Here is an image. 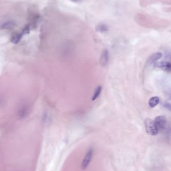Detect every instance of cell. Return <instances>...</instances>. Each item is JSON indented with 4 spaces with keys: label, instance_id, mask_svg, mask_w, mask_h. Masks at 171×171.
<instances>
[{
    "label": "cell",
    "instance_id": "6da1fadb",
    "mask_svg": "<svg viewBox=\"0 0 171 171\" xmlns=\"http://www.w3.org/2000/svg\"><path fill=\"white\" fill-rule=\"evenodd\" d=\"M145 126L146 132L148 135L154 136L159 133V131L154 124V121L151 119H145Z\"/></svg>",
    "mask_w": 171,
    "mask_h": 171
},
{
    "label": "cell",
    "instance_id": "7a4b0ae2",
    "mask_svg": "<svg viewBox=\"0 0 171 171\" xmlns=\"http://www.w3.org/2000/svg\"><path fill=\"white\" fill-rule=\"evenodd\" d=\"M154 123L159 132H163L168 127L167 120L164 116H157L154 121Z\"/></svg>",
    "mask_w": 171,
    "mask_h": 171
},
{
    "label": "cell",
    "instance_id": "3957f363",
    "mask_svg": "<svg viewBox=\"0 0 171 171\" xmlns=\"http://www.w3.org/2000/svg\"><path fill=\"white\" fill-rule=\"evenodd\" d=\"M93 152H94L93 149L91 148L87 151V153L85 155L84 157L83 158L82 162L81 165V168L82 170H84L87 169L88 166L90 165V163L93 159Z\"/></svg>",
    "mask_w": 171,
    "mask_h": 171
},
{
    "label": "cell",
    "instance_id": "277c9868",
    "mask_svg": "<svg viewBox=\"0 0 171 171\" xmlns=\"http://www.w3.org/2000/svg\"><path fill=\"white\" fill-rule=\"evenodd\" d=\"M29 112V107L27 105L23 104L21 105L18 110V117L20 119H23L26 118V116L28 114Z\"/></svg>",
    "mask_w": 171,
    "mask_h": 171
},
{
    "label": "cell",
    "instance_id": "5b68a950",
    "mask_svg": "<svg viewBox=\"0 0 171 171\" xmlns=\"http://www.w3.org/2000/svg\"><path fill=\"white\" fill-rule=\"evenodd\" d=\"M154 66L158 68L161 69L165 71L170 73L171 71V64L169 62L163 61L159 63H156L154 64Z\"/></svg>",
    "mask_w": 171,
    "mask_h": 171
},
{
    "label": "cell",
    "instance_id": "8992f818",
    "mask_svg": "<svg viewBox=\"0 0 171 171\" xmlns=\"http://www.w3.org/2000/svg\"><path fill=\"white\" fill-rule=\"evenodd\" d=\"M109 60V52L107 49H105L102 52V55L100 56V65L102 67H105L108 64Z\"/></svg>",
    "mask_w": 171,
    "mask_h": 171
},
{
    "label": "cell",
    "instance_id": "52a82bcc",
    "mask_svg": "<svg viewBox=\"0 0 171 171\" xmlns=\"http://www.w3.org/2000/svg\"><path fill=\"white\" fill-rule=\"evenodd\" d=\"M162 57V54L161 53H154L150 57L148 61V65H151L153 64H154L157 62V61H158L159 59H160Z\"/></svg>",
    "mask_w": 171,
    "mask_h": 171
},
{
    "label": "cell",
    "instance_id": "ba28073f",
    "mask_svg": "<svg viewBox=\"0 0 171 171\" xmlns=\"http://www.w3.org/2000/svg\"><path fill=\"white\" fill-rule=\"evenodd\" d=\"M96 29L97 32L101 33H105L109 30V27L105 24L102 23V24L97 25V26H96Z\"/></svg>",
    "mask_w": 171,
    "mask_h": 171
},
{
    "label": "cell",
    "instance_id": "9c48e42d",
    "mask_svg": "<svg viewBox=\"0 0 171 171\" xmlns=\"http://www.w3.org/2000/svg\"><path fill=\"white\" fill-rule=\"evenodd\" d=\"M159 102H160V99L159 97L154 96L150 98L148 101V105L150 106V107L154 108L158 105Z\"/></svg>",
    "mask_w": 171,
    "mask_h": 171
},
{
    "label": "cell",
    "instance_id": "30bf717a",
    "mask_svg": "<svg viewBox=\"0 0 171 171\" xmlns=\"http://www.w3.org/2000/svg\"><path fill=\"white\" fill-rule=\"evenodd\" d=\"M15 23L14 22L12 21H9L3 23V24L1 26V28L4 30H8V29H11L14 27Z\"/></svg>",
    "mask_w": 171,
    "mask_h": 171
},
{
    "label": "cell",
    "instance_id": "8fae6325",
    "mask_svg": "<svg viewBox=\"0 0 171 171\" xmlns=\"http://www.w3.org/2000/svg\"><path fill=\"white\" fill-rule=\"evenodd\" d=\"M21 34L19 33H15L14 34L12 39H11V42L13 44H17L20 42V40L22 38Z\"/></svg>",
    "mask_w": 171,
    "mask_h": 171
},
{
    "label": "cell",
    "instance_id": "7c38bea8",
    "mask_svg": "<svg viewBox=\"0 0 171 171\" xmlns=\"http://www.w3.org/2000/svg\"><path fill=\"white\" fill-rule=\"evenodd\" d=\"M102 90V87L100 86H99L97 87V88H96V89L94 91V93H93V97H92L93 101H95L99 98L100 93H101Z\"/></svg>",
    "mask_w": 171,
    "mask_h": 171
},
{
    "label": "cell",
    "instance_id": "4fadbf2b",
    "mask_svg": "<svg viewBox=\"0 0 171 171\" xmlns=\"http://www.w3.org/2000/svg\"><path fill=\"white\" fill-rule=\"evenodd\" d=\"M30 33V28L28 25L25 26L22 31L21 34L22 36L23 35H27L29 34Z\"/></svg>",
    "mask_w": 171,
    "mask_h": 171
},
{
    "label": "cell",
    "instance_id": "5bb4252c",
    "mask_svg": "<svg viewBox=\"0 0 171 171\" xmlns=\"http://www.w3.org/2000/svg\"><path fill=\"white\" fill-rule=\"evenodd\" d=\"M163 106L165 107L166 108L169 110H171V105L169 104V103H164L163 104Z\"/></svg>",
    "mask_w": 171,
    "mask_h": 171
},
{
    "label": "cell",
    "instance_id": "9a60e30c",
    "mask_svg": "<svg viewBox=\"0 0 171 171\" xmlns=\"http://www.w3.org/2000/svg\"><path fill=\"white\" fill-rule=\"evenodd\" d=\"M71 1H72V2H73V3H79V2H81V1H82V0H71Z\"/></svg>",
    "mask_w": 171,
    "mask_h": 171
}]
</instances>
